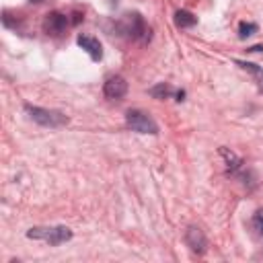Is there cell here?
Masks as SVG:
<instances>
[{"instance_id":"8992f818","label":"cell","mask_w":263,"mask_h":263,"mask_svg":"<svg viewBox=\"0 0 263 263\" xmlns=\"http://www.w3.org/2000/svg\"><path fill=\"white\" fill-rule=\"evenodd\" d=\"M185 242H187V247L193 251V253H203L205 251V247H208V238H205V234L197 228V226H189L187 228V232H185Z\"/></svg>"},{"instance_id":"3957f363","label":"cell","mask_w":263,"mask_h":263,"mask_svg":"<svg viewBox=\"0 0 263 263\" xmlns=\"http://www.w3.org/2000/svg\"><path fill=\"white\" fill-rule=\"evenodd\" d=\"M25 111L29 113V117L33 121H37L39 125H45V127H62L68 123V115H64L62 111L33 107V105H25Z\"/></svg>"},{"instance_id":"6da1fadb","label":"cell","mask_w":263,"mask_h":263,"mask_svg":"<svg viewBox=\"0 0 263 263\" xmlns=\"http://www.w3.org/2000/svg\"><path fill=\"white\" fill-rule=\"evenodd\" d=\"M117 29H119L121 35H125L129 39H138V41H148L150 39V27L144 23V18L138 12L123 14V18L117 23Z\"/></svg>"},{"instance_id":"30bf717a","label":"cell","mask_w":263,"mask_h":263,"mask_svg":"<svg viewBox=\"0 0 263 263\" xmlns=\"http://www.w3.org/2000/svg\"><path fill=\"white\" fill-rule=\"evenodd\" d=\"M197 23V18L189 12V10H177L175 12V25L181 27V29H187V27H193Z\"/></svg>"},{"instance_id":"8fae6325","label":"cell","mask_w":263,"mask_h":263,"mask_svg":"<svg viewBox=\"0 0 263 263\" xmlns=\"http://www.w3.org/2000/svg\"><path fill=\"white\" fill-rule=\"evenodd\" d=\"M150 95H152L154 99H166V97L177 95V92H175V88H173L171 84L160 82V84H156V86H152V88H150Z\"/></svg>"},{"instance_id":"ba28073f","label":"cell","mask_w":263,"mask_h":263,"mask_svg":"<svg viewBox=\"0 0 263 263\" xmlns=\"http://www.w3.org/2000/svg\"><path fill=\"white\" fill-rule=\"evenodd\" d=\"M78 45H80L92 60H101V58H103V47H101L99 39L88 37V35H80V37H78Z\"/></svg>"},{"instance_id":"5b68a950","label":"cell","mask_w":263,"mask_h":263,"mask_svg":"<svg viewBox=\"0 0 263 263\" xmlns=\"http://www.w3.org/2000/svg\"><path fill=\"white\" fill-rule=\"evenodd\" d=\"M68 25H70V18L68 14H62V12H47L43 18V31L53 37L62 35L68 29Z\"/></svg>"},{"instance_id":"5bb4252c","label":"cell","mask_w":263,"mask_h":263,"mask_svg":"<svg viewBox=\"0 0 263 263\" xmlns=\"http://www.w3.org/2000/svg\"><path fill=\"white\" fill-rule=\"evenodd\" d=\"M261 49H263L261 45H255V47H249V51H261Z\"/></svg>"},{"instance_id":"52a82bcc","label":"cell","mask_w":263,"mask_h":263,"mask_svg":"<svg viewBox=\"0 0 263 263\" xmlns=\"http://www.w3.org/2000/svg\"><path fill=\"white\" fill-rule=\"evenodd\" d=\"M103 92H105V97H109V99H121V97L127 92V82H125V78H121V76H111V78H107V82H105V86H103Z\"/></svg>"},{"instance_id":"7a4b0ae2","label":"cell","mask_w":263,"mask_h":263,"mask_svg":"<svg viewBox=\"0 0 263 263\" xmlns=\"http://www.w3.org/2000/svg\"><path fill=\"white\" fill-rule=\"evenodd\" d=\"M29 238L45 240L49 245H62L72 238V230L68 226H35L27 232Z\"/></svg>"},{"instance_id":"7c38bea8","label":"cell","mask_w":263,"mask_h":263,"mask_svg":"<svg viewBox=\"0 0 263 263\" xmlns=\"http://www.w3.org/2000/svg\"><path fill=\"white\" fill-rule=\"evenodd\" d=\"M257 29H259V27H257L255 23H240V25H238V37H240V39H247V37H251L253 33H257Z\"/></svg>"},{"instance_id":"9a60e30c","label":"cell","mask_w":263,"mask_h":263,"mask_svg":"<svg viewBox=\"0 0 263 263\" xmlns=\"http://www.w3.org/2000/svg\"><path fill=\"white\" fill-rule=\"evenodd\" d=\"M31 4H39V2H43V0H29Z\"/></svg>"},{"instance_id":"9c48e42d","label":"cell","mask_w":263,"mask_h":263,"mask_svg":"<svg viewBox=\"0 0 263 263\" xmlns=\"http://www.w3.org/2000/svg\"><path fill=\"white\" fill-rule=\"evenodd\" d=\"M236 66H240L242 70L251 72V74L255 76V82H257L259 90L263 92V68H261V66H257V64H251V62H240V60H236Z\"/></svg>"},{"instance_id":"4fadbf2b","label":"cell","mask_w":263,"mask_h":263,"mask_svg":"<svg viewBox=\"0 0 263 263\" xmlns=\"http://www.w3.org/2000/svg\"><path fill=\"white\" fill-rule=\"evenodd\" d=\"M253 228L263 236V210H257L253 216Z\"/></svg>"},{"instance_id":"277c9868","label":"cell","mask_w":263,"mask_h":263,"mask_svg":"<svg viewBox=\"0 0 263 263\" xmlns=\"http://www.w3.org/2000/svg\"><path fill=\"white\" fill-rule=\"evenodd\" d=\"M125 123H127L134 132H140V134H158L156 121H154L148 113H144V111H140V109H129V111L125 113Z\"/></svg>"}]
</instances>
